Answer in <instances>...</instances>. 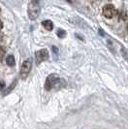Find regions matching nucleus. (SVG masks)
Segmentation results:
<instances>
[{
	"label": "nucleus",
	"mask_w": 128,
	"mask_h": 129,
	"mask_svg": "<svg viewBox=\"0 0 128 129\" xmlns=\"http://www.w3.org/2000/svg\"><path fill=\"white\" fill-rule=\"evenodd\" d=\"M35 58H36V63L37 64H40L43 61L47 60L49 58V52H48V50L43 49V50H40L38 52H36V53H35Z\"/></svg>",
	"instance_id": "obj_4"
},
{
	"label": "nucleus",
	"mask_w": 128,
	"mask_h": 129,
	"mask_svg": "<svg viewBox=\"0 0 128 129\" xmlns=\"http://www.w3.org/2000/svg\"><path fill=\"white\" fill-rule=\"evenodd\" d=\"M4 55H5V50H4V48L0 47V60L4 57Z\"/></svg>",
	"instance_id": "obj_9"
},
{
	"label": "nucleus",
	"mask_w": 128,
	"mask_h": 129,
	"mask_svg": "<svg viewBox=\"0 0 128 129\" xmlns=\"http://www.w3.org/2000/svg\"><path fill=\"white\" fill-rule=\"evenodd\" d=\"M58 79H59V78H58L57 75H55V74H51L49 77L47 78L46 83H45L46 90H51V89H52V88L55 86Z\"/></svg>",
	"instance_id": "obj_3"
},
{
	"label": "nucleus",
	"mask_w": 128,
	"mask_h": 129,
	"mask_svg": "<svg viewBox=\"0 0 128 129\" xmlns=\"http://www.w3.org/2000/svg\"><path fill=\"white\" fill-rule=\"evenodd\" d=\"M5 87V83L3 81H0V90H2Z\"/></svg>",
	"instance_id": "obj_10"
},
{
	"label": "nucleus",
	"mask_w": 128,
	"mask_h": 129,
	"mask_svg": "<svg viewBox=\"0 0 128 129\" xmlns=\"http://www.w3.org/2000/svg\"><path fill=\"white\" fill-rule=\"evenodd\" d=\"M40 15V5L38 0H31V2L28 5V17L29 19L34 20Z\"/></svg>",
	"instance_id": "obj_1"
},
{
	"label": "nucleus",
	"mask_w": 128,
	"mask_h": 129,
	"mask_svg": "<svg viewBox=\"0 0 128 129\" xmlns=\"http://www.w3.org/2000/svg\"><path fill=\"white\" fill-rule=\"evenodd\" d=\"M2 27H3V23H2V21L0 20V31H1V29H2Z\"/></svg>",
	"instance_id": "obj_11"
},
{
	"label": "nucleus",
	"mask_w": 128,
	"mask_h": 129,
	"mask_svg": "<svg viewBox=\"0 0 128 129\" xmlns=\"http://www.w3.org/2000/svg\"><path fill=\"white\" fill-rule=\"evenodd\" d=\"M56 34H57V36L59 38H63V37H65V35H66V32L64 31L63 29H58L57 31H56Z\"/></svg>",
	"instance_id": "obj_8"
},
{
	"label": "nucleus",
	"mask_w": 128,
	"mask_h": 129,
	"mask_svg": "<svg viewBox=\"0 0 128 129\" xmlns=\"http://www.w3.org/2000/svg\"><path fill=\"white\" fill-rule=\"evenodd\" d=\"M115 14H116L115 8L114 7V5H112V4H108V5L104 6V8H103V15H104L107 19H112V18H114Z\"/></svg>",
	"instance_id": "obj_5"
},
{
	"label": "nucleus",
	"mask_w": 128,
	"mask_h": 129,
	"mask_svg": "<svg viewBox=\"0 0 128 129\" xmlns=\"http://www.w3.org/2000/svg\"><path fill=\"white\" fill-rule=\"evenodd\" d=\"M6 63L7 65H9L10 67H13L14 65L16 64V61H15V57L13 55H9L6 59Z\"/></svg>",
	"instance_id": "obj_7"
},
{
	"label": "nucleus",
	"mask_w": 128,
	"mask_h": 129,
	"mask_svg": "<svg viewBox=\"0 0 128 129\" xmlns=\"http://www.w3.org/2000/svg\"><path fill=\"white\" fill-rule=\"evenodd\" d=\"M31 67H32V59L31 58H27L26 60H24L21 64V67H20V72H19V75H20V78L22 80H24L27 78L28 74L31 71Z\"/></svg>",
	"instance_id": "obj_2"
},
{
	"label": "nucleus",
	"mask_w": 128,
	"mask_h": 129,
	"mask_svg": "<svg viewBox=\"0 0 128 129\" xmlns=\"http://www.w3.org/2000/svg\"><path fill=\"white\" fill-rule=\"evenodd\" d=\"M42 25L44 26L47 30H49V31L52 30V28H53V23H52V21L50 20V19L44 20V21L42 22Z\"/></svg>",
	"instance_id": "obj_6"
},
{
	"label": "nucleus",
	"mask_w": 128,
	"mask_h": 129,
	"mask_svg": "<svg viewBox=\"0 0 128 129\" xmlns=\"http://www.w3.org/2000/svg\"><path fill=\"white\" fill-rule=\"evenodd\" d=\"M127 30H128V27H127Z\"/></svg>",
	"instance_id": "obj_12"
}]
</instances>
